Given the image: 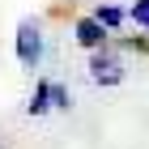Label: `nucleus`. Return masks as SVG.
Segmentation results:
<instances>
[{
    "instance_id": "obj_1",
    "label": "nucleus",
    "mask_w": 149,
    "mask_h": 149,
    "mask_svg": "<svg viewBox=\"0 0 149 149\" xmlns=\"http://www.w3.org/2000/svg\"><path fill=\"white\" fill-rule=\"evenodd\" d=\"M38 56H43V34H38L34 22H22L17 26V60H22L26 68H34Z\"/></svg>"
},
{
    "instance_id": "obj_2",
    "label": "nucleus",
    "mask_w": 149,
    "mask_h": 149,
    "mask_svg": "<svg viewBox=\"0 0 149 149\" xmlns=\"http://www.w3.org/2000/svg\"><path fill=\"white\" fill-rule=\"evenodd\" d=\"M90 77L98 81V85H119V81H124V60L111 56V51H94V60H90Z\"/></svg>"
},
{
    "instance_id": "obj_3",
    "label": "nucleus",
    "mask_w": 149,
    "mask_h": 149,
    "mask_svg": "<svg viewBox=\"0 0 149 149\" xmlns=\"http://www.w3.org/2000/svg\"><path fill=\"white\" fill-rule=\"evenodd\" d=\"M77 43L90 47V51H102V43H107V26L98 22V17H81V22H77Z\"/></svg>"
},
{
    "instance_id": "obj_4",
    "label": "nucleus",
    "mask_w": 149,
    "mask_h": 149,
    "mask_svg": "<svg viewBox=\"0 0 149 149\" xmlns=\"http://www.w3.org/2000/svg\"><path fill=\"white\" fill-rule=\"evenodd\" d=\"M47 107H56V102H51V81H43V85L34 90V98H30V115H43Z\"/></svg>"
},
{
    "instance_id": "obj_5",
    "label": "nucleus",
    "mask_w": 149,
    "mask_h": 149,
    "mask_svg": "<svg viewBox=\"0 0 149 149\" xmlns=\"http://www.w3.org/2000/svg\"><path fill=\"white\" fill-rule=\"evenodd\" d=\"M94 17H98L107 30H115V26L124 22V9H115V4H98V9H94Z\"/></svg>"
},
{
    "instance_id": "obj_6",
    "label": "nucleus",
    "mask_w": 149,
    "mask_h": 149,
    "mask_svg": "<svg viewBox=\"0 0 149 149\" xmlns=\"http://www.w3.org/2000/svg\"><path fill=\"white\" fill-rule=\"evenodd\" d=\"M128 17H132L136 26H145V30H149V0H132V9H128Z\"/></svg>"
},
{
    "instance_id": "obj_7",
    "label": "nucleus",
    "mask_w": 149,
    "mask_h": 149,
    "mask_svg": "<svg viewBox=\"0 0 149 149\" xmlns=\"http://www.w3.org/2000/svg\"><path fill=\"white\" fill-rule=\"evenodd\" d=\"M51 102H56V107H68V90L56 85V81H51Z\"/></svg>"
}]
</instances>
